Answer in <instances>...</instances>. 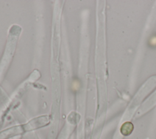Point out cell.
Returning a JSON list of instances; mask_svg holds the SVG:
<instances>
[{
  "mask_svg": "<svg viewBox=\"0 0 156 139\" xmlns=\"http://www.w3.org/2000/svg\"><path fill=\"white\" fill-rule=\"evenodd\" d=\"M133 130V125L130 122H126L121 126L120 128V132L122 135L124 136H128Z\"/></svg>",
  "mask_w": 156,
  "mask_h": 139,
  "instance_id": "cell-1",
  "label": "cell"
}]
</instances>
